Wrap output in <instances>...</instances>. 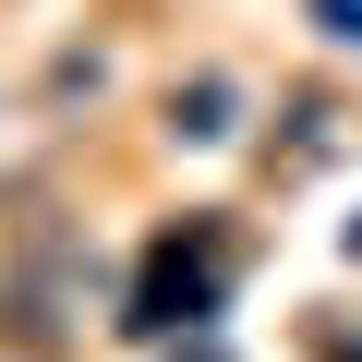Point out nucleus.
I'll use <instances>...</instances> for the list:
<instances>
[{"label":"nucleus","instance_id":"obj_1","mask_svg":"<svg viewBox=\"0 0 362 362\" xmlns=\"http://www.w3.org/2000/svg\"><path fill=\"white\" fill-rule=\"evenodd\" d=\"M230 278H242V230L230 218H181V230H157L145 242V266H133V338H169V326H206L218 302H230Z\"/></svg>","mask_w":362,"mask_h":362},{"label":"nucleus","instance_id":"obj_2","mask_svg":"<svg viewBox=\"0 0 362 362\" xmlns=\"http://www.w3.org/2000/svg\"><path fill=\"white\" fill-rule=\"evenodd\" d=\"M338 145H362V109H350V97H326V85H290V133H266V169H278V181H302V169H326Z\"/></svg>","mask_w":362,"mask_h":362},{"label":"nucleus","instance_id":"obj_3","mask_svg":"<svg viewBox=\"0 0 362 362\" xmlns=\"http://www.w3.org/2000/svg\"><path fill=\"white\" fill-rule=\"evenodd\" d=\"M169 133H230V85H194V97H169Z\"/></svg>","mask_w":362,"mask_h":362},{"label":"nucleus","instance_id":"obj_4","mask_svg":"<svg viewBox=\"0 0 362 362\" xmlns=\"http://www.w3.org/2000/svg\"><path fill=\"white\" fill-rule=\"evenodd\" d=\"M302 350H314V362H362V326H338V314H302Z\"/></svg>","mask_w":362,"mask_h":362},{"label":"nucleus","instance_id":"obj_5","mask_svg":"<svg viewBox=\"0 0 362 362\" xmlns=\"http://www.w3.org/2000/svg\"><path fill=\"white\" fill-rule=\"evenodd\" d=\"M314 25H338V37H362V0H314Z\"/></svg>","mask_w":362,"mask_h":362},{"label":"nucleus","instance_id":"obj_6","mask_svg":"<svg viewBox=\"0 0 362 362\" xmlns=\"http://www.w3.org/2000/svg\"><path fill=\"white\" fill-rule=\"evenodd\" d=\"M181 362H218V350H181Z\"/></svg>","mask_w":362,"mask_h":362},{"label":"nucleus","instance_id":"obj_7","mask_svg":"<svg viewBox=\"0 0 362 362\" xmlns=\"http://www.w3.org/2000/svg\"><path fill=\"white\" fill-rule=\"evenodd\" d=\"M350 254H362V230H350Z\"/></svg>","mask_w":362,"mask_h":362}]
</instances>
